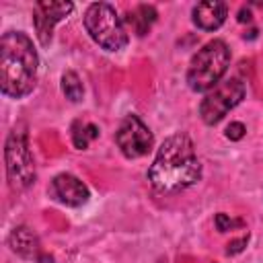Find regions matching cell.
<instances>
[{
    "mask_svg": "<svg viewBox=\"0 0 263 263\" xmlns=\"http://www.w3.org/2000/svg\"><path fill=\"white\" fill-rule=\"evenodd\" d=\"M99 136V127L92 123H82V121H74L72 123V142L78 150H84L90 140H95Z\"/></svg>",
    "mask_w": 263,
    "mask_h": 263,
    "instance_id": "13",
    "label": "cell"
},
{
    "mask_svg": "<svg viewBox=\"0 0 263 263\" xmlns=\"http://www.w3.org/2000/svg\"><path fill=\"white\" fill-rule=\"evenodd\" d=\"M230 64V49L222 39L208 41L197 53L191 58L187 68V84L195 92L212 90L220 84Z\"/></svg>",
    "mask_w": 263,
    "mask_h": 263,
    "instance_id": "3",
    "label": "cell"
},
{
    "mask_svg": "<svg viewBox=\"0 0 263 263\" xmlns=\"http://www.w3.org/2000/svg\"><path fill=\"white\" fill-rule=\"evenodd\" d=\"M51 195L64 203V205H70V208H78L82 203L88 201L90 193H88V187L74 175L70 173H60L53 177L51 181Z\"/></svg>",
    "mask_w": 263,
    "mask_h": 263,
    "instance_id": "9",
    "label": "cell"
},
{
    "mask_svg": "<svg viewBox=\"0 0 263 263\" xmlns=\"http://www.w3.org/2000/svg\"><path fill=\"white\" fill-rule=\"evenodd\" d=\"M238 226H242V220H234L224 212L216 214V228L220 232H226V230H232V228H238Z\"/></svg>",
    "mask_w": 263,
    "mask_h": 263,
    "instance_id": "15",
    "label": "cell"
},
{
    "mask_svg": "<svg viewBox=\"0 0 263 263\" xmlns=\"http://www.w3.org/2000/svg\"><path fill=\"white\" fill-rule=\"evenodd\" d=\"M201 177V162L195 154L193 142L187 134H173L168 136L162 146L158 148L150 168L148 181L160 193H177Z\"/></svg>",
    "mask_w": 263,
    "mask_h": 263,
    "instance_id": "1",
    "label": "cell"
},
{
    "mask_svg": "<svg viewBox=\"0 0 263 263\" xmlns=\"http://www.w3.org/2000/svg\"><path fill=\"white\" fill-rule=\"evenodd\" d=\"M8 247L12 249V253H16L18 257L23 259H33V261H49L51 263V257L47 259L43 253H41V245H39V238L35 236V232L27 226H16L10 236H8Z\"/></svg>",
    "mask_w": 263,
    "mask_h": 263,
    "instance_id": "10",
    "label": "cell"
},
{
    "mask_svg": "<svg viewBox=\"0 0 263 263\" xmlns=\"http://www.w3.org/2000/svg\"><path fill=\"white\" fill-rule=\"evenodd\" d=\"M4 160H6V175L12 189H27L35 183V160L29 148L27 132L14 127L4 146Z\"/></svg>",
    "mask_w": 263,
    "mask_h": 263,
    "instance_id": "5",
    "label": "cell"
},
{
    "mask_svg": "<svg viewBox=\"0 0 263 263\" xmlns=\"http://www.w3.org/2000/svg\"><path fill=\"white\" fill-rule=\"evenodd\" d=\"M245 132H247V127H245L240 121H232V123L226 127V138L232 140V142H238V140L245 138Z\"/></svg>",
    "mask_w": 263,
    "mask_h": 263,
    "instance_id": "16",
    "label": "cell"
},
{
    "mask_svg": "<svg viewBox=\"0 0 263 263\" xmlns=\"http://www.w3.org/2000/svg\"><path fill=\"white\" fill-rule=\"evenodd\" d=\"M115 142L125 158H140L152 150L154 136L138 115H125L115 134Z\"/></svg>",
    "mask_w": 263,
    "mask_h": 263,
    "instance_id": "7",
    "label": "cell"
},
{
    "mask_svg": "<svg viewBox=\"0 0 263 263\" xmlns=\"http://www.w3.org/2000/svg\"><path fill=\"white\" fill-rule=\"evenodd\" d=\"M74 10L72 2H60V0H41L35 4L33 8V25H35V33L39 43L45 47L51 41V31L53 27L66 18L70 12Z\"/></svg>",
    "mask_w": 263,
    "mask_h": 263,
    "instance_id": "8",
    "label": "cell"
},
{
    "mask_svg": "<svg viewBox=\"0 0 263 263\" xmlns=\"http://www.w3.org/2000/svg\"><path fill=\"white\" fill-rule=\"evenodd\" d=\"M62 92L66 95V99H70L72 103H78L84 95V88H82V82L78 78L76 72L68 70L62 74Z\"/></svg>",
    "mask_w": 263,
    "mask_h": 263,
    "instance_id": "14",
    "label": "cell"
},
{
    "mask_svg": "<svg viewBox=\"0 0 263 263\" xmlns=\"http://www.w3.org/2000/svg\"><path fill=\"white\" fill-rule=\"evenodd\" d=\"M245 82L238 78H228L220 84H216L208 95L203 97L199 105V117L208 125H216L218 121L224 119V115L234 109L242 99H245Z\"/></svg>",
    "mask_w": 263,
    "mask_h": 263,
    "instance_id": "6",
    "label": "cell"
},
{
    "mask_svg": "<svg viewBox=\"0 0 263 263\" xmlns=\"http://www.w3.org/2000/svg\"><path fill=\"white\" fill-rule=\"evenodd\" d=\"M226 16H228V8L224 2L218 0H208L193 6V23L203 31H216L218 27H222Z\"/></svg>",
    "mask_w": 263,
    "mask_h": 263,
    "instance_id": "11",
    "label": "cell"
},
{
    "mask_svg": "<svg viewBox=\"0 0 263 263\" xmlns=\"http://www.w3.org/2000/svg\"><path fill=\"white\" fill-rule=\"evenodd\" d=\"M247 242H249V236H242V238H234V240H230V242L226 245V255H236V253H240V251L247 247Z\"/></svg>",
    "mask_w": 263,
    "mask_h": 263,
    "instance_id": "17",
    "label": "cell"
},
{
    "mask_svg": "<svg viewBox=\"0 0 263 263\" xmlns=\"http://www.w3.org/2000/svg\"><path fill=\"white\" fill-rule=\"evenodd\" d=\"M127 25L134 29V33L136 35H146L148 31H150V27L154 25V21H156V10H154V6H148V4H142V6H138V8H134L129 14H127Z\"/></svg>",
    "mask_w": 263,
    "mask_h": 263,
    "instance_id": "12",
    "label": "cell"
},
{
    "mask_svg": "<svg viewBox=\"0 0 263 263\" xmlns=\"http://www.w3.org/2000/svg\"><path fill=\"white\" fill-rule=\"evenodd\" d=\"M39 58L23 31H8L0 39V88L10 99L27 97L37 84Z\"/></svg>",
    "mask_w": 263,
    "mask_h": 263,
    "instance_id": "2",
    "label": "cell"
},
{
    "mask_svg": "<svg viewBox=\"0 0 263 263\" xmlns=\"http://www.w3.org/2000/svg\"><path fill=\"white\" fill-rule=\"evenodd\" d=\"M86 33L107 51H121L127 45V31L115 8L107 2H95L84 12Z\"/></svg>",
    "mask_w": 263,
    "mask_h": 263,
    "instance_id": "4",
    "label": "cell"
},
{
    "mask_svg": "<svg viewBox=\"0 0 263 263\" xmlns=\"http://www.w3.org/2000/svg\"><path fill=\"white\" fill-rule=\"evenodd\" d=\"M238 21H240V23H249V21H251V10H249V8H242V10L238 12Z\"/></svg>",
    "mask_w": 263,
    "mask_h": 263,
    "instance_id": "18",
    "label": "cell"
}]
</instances>
